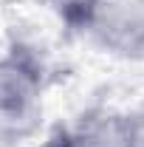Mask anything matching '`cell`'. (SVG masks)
Masks as SVG:
<instances>
[{
	"instance_id": "cell-3",
	"label": "cell",
	"mask_w": 144,
	"mask_h": 147,
	"mask_svg": "<svg viewBox=\"0 0 144 147\" xmlns=\"http://www.w3.org/2000/svg\"><path fill=\"white\" fill-rule=\"evenodd\" d=\"M124 147H144V110H127Z\"/></svg>"
},
{
	"instance_id": "cell-4",
	"label": "cell",
	"mask_w": 144,
	"mask_h": 147,
	"mask_svg": "<svg viewBox=\"0 0 144 147\" xmlns=\"http://www.w3.org/2000/svg\"><path fill=\"white\" fill-rule=\"evenodd\" d=\"M37 147H76V139H73V130L71 125H54V127L48 130V136L40 142Z\"/></svg>"
},
{
	"instance_id": "cell-1",
	"label": "cell",
	"mask_w": 144,
	"mask_h": 147,
	"mask_svg": "<svg viewBox=\"0 0 144 147\" xmlns=\"http://www.w3.org/2000/svg\"><path fill=\"white\" fill-rule=\"evenodd\" d=\"M48 79L42 51L14 37L0 54V142H23L40 130Z\"/></svg>"
},
{
	"instance_id": "cell-2",
	"label": "cell",
	"mask_w": 144,
	"mask_h": 147,
	"mask_svg": "<svg viewBox=\"0 0 144 147\" xmlns=\"http://www.w3.org/2000/svg\"><path fill=\"white\" fill-rule=\"evenodd\" d=\"M54 9L90 48L116 59H144V0H57Z\"/></svg>"
}]
</instances>
